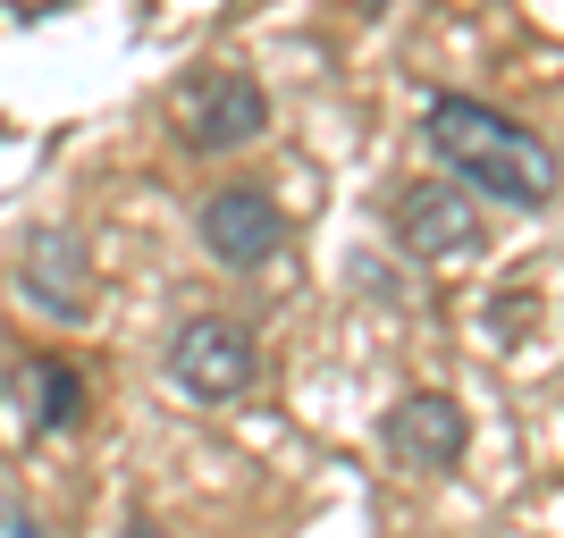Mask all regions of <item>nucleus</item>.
Masks as SVG:
<instances>
[{
  "label": "nucleus",
  "instance_id": "nucleus-1",
  "mask_svg": "<svg viewBox=\"0 0 564 538\" xmlns=\"http://www.w3.org/2000/svg\"><path fill=\"white\" fill-rule=\"evenodd\" d=\"M422 143L464 194L506 202V211H547L556 202V143L522 118L489 110L471 94H430L422 101Z\"/></svg>",
  "mask_w": 564,
  "mask_h": 538
},
{
  "label": "nucleus",
  "instance_id": "nucleus-2",
  "mask_svg": "<svg viewBox=\"0 0 564 538\" xmlns=\"http://www.w3.org/2000/svg\"><path fill=\"white\" fill-rule=\"evenodd\" d=\"M169 118H177V143H186L194 161H228V152L270 135V94L245 68H203L194 85H177Z\"/></svg>",
  "mask_w": 564,
  "mask_h": 538
},
{
  "label": "nucleus",
  "instance_id": "nucleus-3",
  "mask_svg": "<svg viewBox=\"0 0 564 538\" xmlns=\"http://www.w3.org/2000/svg\"><path fill=\"white\" fill-rule=\"evenodd\" d=\"M261 378V345L253 328L228 320V311H194L177 337H169V387L194 404H236Z\"/></svg>",
  "mask_w": 564,
  "mask_h": 538
},
{
  "label": "nucleus",
  "instance_id": "nucleus-4",
  "mask_svg": "<svg viewBox=\"0 0 564 538\" xmlns=\"http://www.w3.org/2000/svg\"><path fill=\"white\" fill-rule=\"evenodd\" d=\"M397 244L430 270H455V261H471L489 244V228H480V202L455 177H422V186L397 194Z\"/></svg>",
  "mask_w": 564,
  "mask_h": 538
},
{
  "label": "nucleus",
  "instance_id": "nucleus-5",
  "mask_svg": "<svg viewBox=\"0 0 564 538\" xmlns=\"http://www.w3.org/2000/svg\"><path fill=\"white\" fill-rule=\"evenodd\" d=\"M194 235H203V253H212L219 270L261 278V270L286 253V211L261 186H219L212 202H203V219H194Z\"/></svg>",
  "mask_w": 564,
  "mask_h": 538
},
{
  "label": "nucleus",
  "instance_id": "nucleus-6",
  "mask_svg": "<svg viewBox=\"0 0 564 538\" xmlns=\"http://www.w3.org/2000/svg\"><path fill=\"white\" fill-rule=\"evenodd\" d=\"M18 295L59 328L94 320V261H85L76 228H34L18 244Z\"/></svg>",
  "mask_w": 564,
  "mask_h": 538
},
{
  "label": "nucleus",
  "instance_id": "nucleus-7",
  "mask_svg": "<svg viewBox=\"0 0 564 538\" xmlns=\"http://www.w3.org/2000/svg\"><path fill=\"white\" fill-rule=\"evenodd\" d=\"M379 446L397 454V471H422V480H447L455 463H464V446H471V421H464V404L438 396V387H422V396H404L388 421H379Z\"/></svg>",
  "mask_w": 564,
  "mask_h": 538
},
{
  "label": "nucleus",
  "instance_id": "nucleus-8",
  "mask_svg": "<svg viewBox=\"0 0 564 538\" xmlns=\"http://www.w3.org/2000/svg\"><path fill=\"white\" fill-rule=\"evenodd\" d=\"M18 396H25V413H34V429H76L85 421V371L59 362V353H25Z\"/></svg>",
  "mask_w": 564,
  "mask_h": 538
},
{
  "label": "nucleus",
  "instance_id": "nucleus-9",
  "mask_svg": "<svg viewBox=\"0 0 564 538\" xmlns=\"http://www.w3.org/2000/svg\"><path fill=\"white\" fill-rule=\"evenodd\" d=\"M0 538H51V521L34 514L25 496H9V488H0Z\"/></svg>",
  "mask_w": 564,
  "mask_h": 538
},
{
  "label": "nucleus",
  "instance_id": "nucleus-10",
  "mask_svg": "<svg viewBox=\"0 0 564 538\" xmlns=\"http://www.w3.org/2000/svg\"><path fill=\"white\" fill-rule=\"evenodd\" d=\"M18 18H51V9H68V0H9Z\"/></svg>",
  "mask_w": 564,
  "mask_h": 538
}]
</instances>
